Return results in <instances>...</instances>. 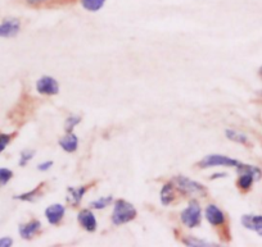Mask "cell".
Here are the masks:
<instances>
[{
	"label": "cell",
	"instance_id": "6da1fadb",
	"mask_svg": "<svg viewBox=\"0 0 262 247\" xmlns=\"http://www.w3.org/2000/svg\"><path fill=\"white\" fill-rule=\"evenodd\" d=\"M137 216V210L130 203L125 200H117L116 201L115 209H113L112 214V221L116 226H121L131 221Z\"/></svg>",
	"mask_w": 262,
	"mask_h": 247
},
{
	"label": "cell",
	"instance_id": "7a4b0ae2",
	"mask_svg": "<svg viewBox=\"0 0 262 247\" xmlns=\"http://www.w3.org/2000/svg\"><path fill=\"white\" fill-rule=\"evenodd\" d=\"M241 161L235 160V159L228 158V156L217 155V154H211L207 155L205 159L198 163L201 168H211V167H239L241 165Z\"/></svg>",
	"mask_w": 262,
	"mask_h": 247
},
{
	"label": "cell",
	"instance_id": "3957f363",
	"mask_svg": "<svg viewBox=\"0 0 262 247\" xmlns=\"http://www.w3.org/2000/svg\"><path fill=\"white\" fill-rule=\"evenodd\" d=\"M201 219V206L196 201H190L188 208L181 213V221L185 224L189 228H194V227L200 226Z\"/></svg>",
	"mask_w": 262,
	"mask_h": 247
},
{
	"label": "cell",
	"instance_id": "277c9868",
	"mask_svg": "<svg viewBox=\"0 0 262 247\" xmlns=\"http://www.w3.org/2000/svg\"><path fill=\"white\" fill-rule=\"evenodd\" d=\"M173 182H175L176 187H178L179 190H181L185 193H190V195H206V193H207V190H206L201 183L189 180V178L186 177H183V176L176 177L175 180H173Z\"/></svg>",
	"mask_w": 262,
	"mask_h": 247
},
{
	"label": "cell",
	"instance_id": "5b68a950",
	"mask_svg": "<svg viewBox=\"0 0 262 247\" xmlns=\"http://www.w3.org/2000/svg\"><path fill=\"white\" fill-rule=\"evenodd\" d=\"M36 89L42 95H57L59 92L58 82L53 77H49V76H45V77L40 78L37 81Z\"/></svg>",
	"mask_w": 262,
	"mask_h": 247
},
{
	"label": "cell",
	"instance_id": "8992f818",
	"mask_svg": "<svg viewBox=\"0 0 262 247\" xmlns=\"http://www.w3.org/2000/svg\"><path fill=\"white\" fill-rule=\"evenodd\" d=\"M21 29V22L17 18H7L0 23V37L16 36Z\"/></svg>",
	"mask_w": 262,
	"mask_h": 247
},
{
	"label": "cell",
	"instance_id": "52a82bcc",
	"mask_svg": "<svg viewBox=\"0 0 262 247\" xmlns=\"http://www.w3.org/2000/svg\"><path fill=\"white\" fill-rule=\"evenodd\" d=\"M242 224L247 229L254 231L258 236H262V215L246 214V215L242 216Z\"/></svg>",
	"mask_w": 262,
	"mask_h": 247
},
{
	"label": "cell",
	"instance_id": "ba28073f",
	"mask_svg": "<svg viewBox=\"0 0 262 247\" xmlns=\"http://www.w3.org/2000/svg\"><path fill=\"white\" fill-rule=\"evenodd\" d=\"M77 219H79V223L81 224L82 228H85L86 231L94 232L97 229V219L90 210L85 209V210L80 211Z\"/></svg>",
	"mask_w": 262,
	"mask_h": 247
},
{
	"label": "cell",
	"instance_id": "9c48e42d",
	"mask_svg": "<svg viewBox=\"0 0 262 247\" xmlns=\"http://www.w3.org/2000/svg\"><path fill=\"white\" fill-rule=\"evenodd\" d=\"M45 215L50 224H58L64 215V206L60 204H53L45 210Z\"/></svg>",
	"mask_w": 262,
	"mask_h": 247
},
{
	"label": "cell",
	"instance_id": "30bf717a",
	"mask_svg": "<svg viewBox=\"0 0 262 247\" xmlns=\"http://www.w3.org/2000/svg\"><path fill=\"white\" fill-rule=\"evenodd\" d=\"M206 218L212 226H221L225 221V215L216 205H210L206 209Z\"/></svg>",
	"mask_w": 262,
	"mask_h": 247
},
{
	"label": "cell",
	"instance_id": "8fae6325",
	"mask_svg": "<svg viewBox=\"0 0 262 247\" xmlns=\"http://www.w3.org/2000/svg\"><path fill=\"white\" fill-rule=\"evenodd\" d=\"M40 221L39 220H31L27 224H22L19 226V234L22 236V238L30 239L32 236L37 233V231L40 229Z\"/></svg>",
	"mask_w": 262,
	"mask_h": 247
},
{
	"label": "cell",
	"instance_id": "7c38bea8",
	"mask_svg": "<svg viewBox=\"0 0 262 247\" xmlns=\"http://www.w3.org/2000/svg\"><path fill=\"white\" fill-rule=\"evenodd\" d=\"M59 145L67 153H74V151H76L77 145H79V140H77V137L74 133L70 132L59 141Z\"/></svg>",
	"mask_w": 262,
	"mask_h": 247
},
{
	"label": "cell",
	"instance_id": "4fadbf2b",
	"mask_svg": "<svg viewBox=\"0 0 262 247\" xmlns=\"http://www.w3.org/2000/svg\"><path fill=\"white\" fill-rule=\"evenodd\" d=\"M69 201L74 206L79 205V203L81 201L82 196H84V193L86 192V187H77V188H69Z\"/></svg>",
	"mask_w": 262,
	"mask_h": 247
},
{
	"label": "cell",
	"instance_id": "5bb4252c",
	"mask_svg": "<svg viewBox=\"0 0 262 247\" xmlns=\"http://www.w3.org/2000/svg\"><path fill=\"white\" fill-rule=\"evenodd\" d=\"M226 137L229 140L234 141V142H238L242 143V145H249V140L244 133L238 132V131H234V130H226Z\"/></svg>",
	"mask_w": 262,
	"mask_h": 247
},
{
	"label": "cell",
	"instance_id": "9a60e30c",
	"mask_svg": "<svg viewBox=\"0 0 262 247\" xmlns=\"http://www.w3.org/2000/svg\"><path fill=\"white\" fill-rule=\"evenodd\" d=\"M105 0H81V6L89 12H98L104 7Z\"/></svg>",
	"mask_w": 262,
	"mask_h": 247
},
{
	"label": "cell",
	"instance_id": "2e32d148",
	"mask_svg": "<svg viewBox=\"0 0 262 247\" xmlns=\"http://www.w3.org/2000/svg\"><path fill=\"white\" fill-rule=\"evenodd\" d=\"M236 169H238V173L241 175V173H249V175H252L254 177V180H259L262 176V172L261 169H258V168L256 167H252V165H248V164H243L242 163L239 167H236Z\"/></svg>",
	"mask_w": 262,
	"mask_h": 247
},
{
	"label": "cell",
	"instance_id": "e0dca14e",
	"mask_svg": "<svg viewBox=\"0 0 262 247\" xmlns=\"http://www.w3.org/2000/svg\"><path fill=\"white\" fill-rule=\"evenodd\" d=\"M253 181L256 180H254L252 175H249V173H241V177L238 180V187L243 191L249 190L252 185H253Z\"/></svg>",
	"mask_w": 262,
	"mask_h": 247
},
{
	"label": "cell",
	"instance_id": "ac0fdd59",
	"mask_svg": "<svg viewBox=\"0 0 262 247\" xmlns=\"http://www.w3.org/2000/svg\"><path fill=\"white\" fill-rule=\"evenodd\" d=\"M42 187H44V183H41L40 186H37L35 190L30 191V192L22 193V195L16 196V199H18V200H22V201H34L35 199L39 197V196L42 193Z\"/></svg>",
	"mask_w": 262,
	"mask_h": 247
},
{
	"label": "cell",
	"instance_id": "d6986e66",
	"mask_svg": "<svg viewBox=\"0 0 262 247\" xmlns=\"http://www.w3.org/2000/svg\"><path fill=\"white\" fill-rule=\"evenodd\" d=\"M173 197V188L172 183H166L165 187L161 191V201H162L163 205H168V204L172 201Z\"/></svg>",
	"mask_w": 262,
	"mask_h": 247
},
{
	"label": "cell",
	"instance_id": "ffe728a7",
	"mask_svg": "<svg viewBox=\"0 0 262 247\" xmlns=\"http://www.w3.org/2000/svg\"><path fill=\"white\" fill-rule=\"evenodd\" d=\"M184 243L186 246H195V247H202V246H216V244L210 243L207 241H201V239H196L193 238V237H188V238H184L183 239Z\"/></svg>",
	"mask_w": 262,
	"mask_h": 247
},
{
	"label": "cell",
	"instance_id": "44dd1931",
	"mask_svg": "<svg viewBox=\"0 0 262 247\" xmlns=\"http://www.w3.org/2000/svg\"><path fill=\"white\" fill-rule=\"evenodd\" d=\"M13 177V172L7 168H0V186H6Z\"/></svg>",
	"mask_w": 262,
	"mask_h": 247
},
{
	"label": "cell",
	"instance_id": "7402d4cb",
	"mask_svg": "<svg viewBox=\"0 0 262 247\" xmlns=\"http://www.w3.org/2000/svg\"><path fill=\"white\" fill-rule=\"evenodd\" d=\"M111 203H112V196H107V197H102L97 201H93V203L90 204V206H92L93 209H104L107 208Z\"/></svg>",
	"mask_w": 262,
	"mask_h": 247
},
{
	"label": "cell",
	"instance_id": "603a6c76",
	"mask_svg": "<svg viewBox=\"0 0 262 247\" xmlns=\"http://www.w3.org/2000/svg\"><path fill=\"white\" fill-rule=\"evenodd\" d=\"M79 123H80V117H77V115H71L70 118H67L64 123V128L66 131H67V133L72 132V130H74Z\"/></svg>",
	"mask_w": 262,
	"mask_h": 247
},
{
	"label": "cell",
	"instance_id": "cb8c5ba5",
	"mask_svg": "<svg viewBox=\"0 0 262 247\" xmlns=\"http://www.w3.org/2000/svg\"><path fill=\"white\" fill-rule=\"evenodd\" d=\"M35 155V151L34 150H25L22 151L21 154V160H19V164L21 165H26V163L29 160H31Z\"/></svg>",
	"mask_w": 262,
	"mask_h": 247
},
{
	"label": "cell",
	"instance_id": "d4e9b609",
	"mask_svg": "<svg viewBox=\"0 0 262 247\" xmlns=\"http://www.w3.org/2000/svg\"><path fill=\"white\" fill-rule=\"evenodd\" d=\"M11 135H4V133H0V153L4 150V149L8 146V143L11 142Z\"/></svg>",
	"mask_w": 262,
	"mask_h": 247
},
{
	"label": "cell",
	"instance_id": "484cf974",
	"mask_svg": "<svg viewBox=\"0 0 262 247\" xmlns=\"http://www.w3.org/2000/svg\"><path fill=\"white\" fill-rule=\"evenodd\" d=\"M13 243V239L9 238V237H4V238H0V247H9Z\"/></svg>",
	"mask_w": 262,
	"mask_h": 247
},
{
	"label": "cell",
	"instance_id": "4316f807",
	"mask_svg": "<svg viewBox=\"0 0 262 247\" xmlns=\"http://www.w3.org/2000/svg\"><path fill=\"white\" fill-rule=\"evenodd\" d=\"M27 4H30V6H40V4H44L47 3V2H49V0H26Z\"/></svg>",
	"mask_w": 262,
	"mask_h": 247
},
{
	"label": "cell",
	"instance_id": "83f0119b",
	"mask_svg": "<svg viewBox=\"0 0 262 247\" xmlns=\"http://www.w3.org/2000/svg\"><path fill=\"white\" fill-rule=\"evenodd\" d=\"M52 165H53L52 161H45V163L40 164V165H39V167H37V168H39L40 170H48L50 167H52Z\"/></svg>",
	"mask_w": 262,
	"mask_h": 247
},
{
	"label": "cell",
	"instance_id": "f1b7e54d",
	"mask_svg": "<svg viewBox=\"0 0 262 247\" xmlns=\"http://www.w3.org/2000/svg\"><path fill=\"white\" fill-rule=\"evenodd\" d=\"M220 177H226V175H225V173H217V175L212 176L211 178H212V180H215V178H220Z\"/></svg>",
	"mask_w": 262,
	"mask_h": 247
},
{
	"label": "cell",
	"instance_id": "f546056e",
	"mask_svg": "<svg viewBox=\"0 0 262 247\" xmlns=\"http://www.w3.org/2000/svg\"><path fill=\"white\" fill-rule=\"evenodd\" d=\"M259 76H261V77H262V67L259 68Z\"/></svg>",
	"mask_w": 262,
	"mask_h": 247
},
{
	"label": "cell",
	"instance_id": "4dcf8cb0",
	"mask_svg": "<svg viewBox=\"0 0 262 247\" xmlns=\"http://www.w3.org/2000/svg\"><path fill=\"white\" fill-rule=\"evenodd\" d=\"M259 94H261V95H262V91H261V92H259Z\"/></svg>",
	"mask_w": 262,
	"mask_h": 247
}]
</instances>
